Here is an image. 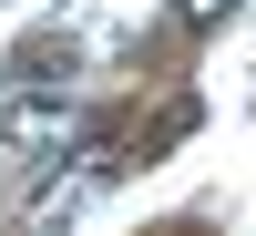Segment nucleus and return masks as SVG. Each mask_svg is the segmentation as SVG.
<instances>
[{"mask_svg": "<svg viewBox=\"0 0 256 236\" xmlns=\"http://www.w3.org/2000/svg\"><path fill=\"white\" fill-rule=\"evenodd\" d=\"M82 134H92V113H82L72 93H52V82H0V154L10 164H62Z\"/></svg>", "mask_w": 256, "mask_h": 236, "instance_id": "f257e3e1", "label": "nucleus"}, {"mask_svg": "<svg viewBox=\"0 0 256 236\" xmlns=\"http://www.w3.org/2000/svg\"><path fill=\"white\" fill-rule=\"evenodd\" d=\"M72 72H82V41L72 31H31L10 62H0V82H52V93H72Z\"/></svg>", "mask_w": 256, "mask_h": 236, "instance_id": "f03ea898", "label": "nucleus"}, {"mask_svg": "<svg viewBox=\"0 0 256 236\" xmlns=\"http://www.w3.org/2000/svg\"><path fill=\"white\" fill-rule=\"evenodd\" d=\"M246 0H174V21H195V31H216V21H236Z\"/></svg>", "mask_w": 256, "mask_h": 236, "instance_id": "7ed1b4c3", "label": "nucleus"}]
</instances>
